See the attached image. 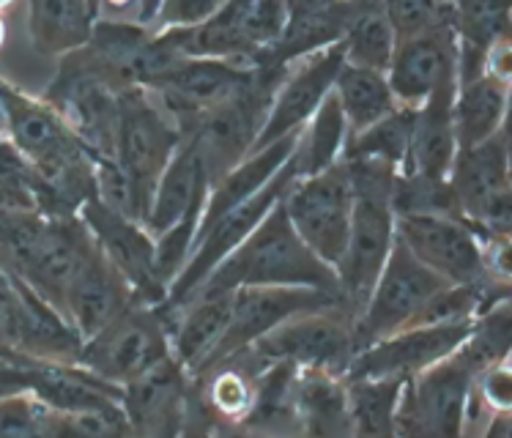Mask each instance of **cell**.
<instances>
[{
    "label": "cell",
    "mask_w": 512,
    "mask_h": 438,
    "mask_svg": "<svg viewBox=\"0 0 512 438\" xmlns=\"http://www.w3.org/2000/svg\"><path fill=\"white\" fill-rule=\"evenodd\" d=\"M244 285H302V288H318V291L340 296L335 269L321 261L299 239V233L293 230L291 219H288L283 200L203 280V285L195 293L236 291Z\"/></svg>",
    "instance_id": "obj_1"
},
{
    "label": "cell",
    "mask_w": 512,
    "mask_h": 438,
    "mask_svg": "<svg viewBox=\"0 0 512 438\" xmlns=\"http://www.w3.org/2000/svg\"><path fill=\"white\" fill-rule=\"evenodd\" d=\"M343 165L354 192V211H351L348 244L335 266V274L343 304L359 315L395 244L392 187L398 170L387 162L362 157L343 159Z\"/></svg>",
    "instance_id": "obj_2"
},
{
    "label": "cell",
    "mask_w": 512,
    "mask_h": 438,
    "mask_svg": "<svg viewBox=\"0 0 512 438\" xmlns=\"http://www.w3.org/2000/svg\"><path fill=\"white\" fill-rule=\"evenodd\" d=\"M283 74L285 66L255 63V74L247 88H241L239 94L225 99L222 105L206 110L181 135V140H189L198 151L200 165L209 176V187L252 151Z\"/></svg>",
    "instance_id": "obj_3"
},
{
    "label": "cell",
    "mask_w": 512,
    "mask_h": 438,
    "mask_svg": "<svg viewBox=\"0 0 512 438\" xmlns=\"http://www.w3.org/2000/svg\"><path fill=\"white\" fill-rule=\"evenodd\" d=\"M395 236L430 272L450 285H471L488 304L510 299V282L496 280L485 266V244L463 217L452 214H403L395 217Z\"/></svg>",
    "instance_id": "obj_4"
},
{
    "label": "cell",
    "mask_w": 512,
    "mask_h": 438,
    "mask_svg": "<svg viewBox=\"0 0 512 438\" xmlns=\"http://www.w3.org/2000/svg\"><path fill=\"white\" fill-rule=\"evenodd\" d=\"M42 99L63 115V121L72 126L96 157H115L121 88L96 66L85 44L58 58L53 80L44 88Z\"/></svg>",
    "instance_id": "obj_5"
},
{
    "label": "cell",
    "mask_w": 512,
    "mask_h": 438,
    "mask_svg": "<svg viewBox=\"0 0 512 438\" xmlns=\"http://www.w3.org/2000/svg\"><path fill=\"white\" fill-rule=\"evenodd\" d=\"M450 187L460 217L485 241L510 239L512 181L507 126L477 146L458 148L450 167Z\"/></svg>",
    "instance_id": "obj_6"
},
{
    "label": "cell",
    "mask_w": 512,
    "mask_h": 438,
    "mask_svg": "<svg viewBox=\"0 0 512 438\" xmlns=\"http://www.w3.org/2000/svg\"><path fill=\"white\" fill-rule=\"evenodd\" d=\"M165 356H170V329L162 307L132 302L110 324L83 340L74 362L110 384L124 386Z\"/></svg>",
    "instance_id": "obj_7"
},
{
    "label": "cell",
    "mask_w": 512,
    "mask_h": 438,
    "mask_svg": "<svg viewBox=\"0 0 512 438\" xmlns=\"http://www.w3.org/2000/svg\"><path fill=\"white\" fill-rule=\"evenodd\" d=\"M296 178V167L293 159H288L277 173H274L266 184H263L255 195L247 200H241L239 206H233L217 219H211L206 228L198 230V239L192 244L184 269L178 272V277L170 282L168 299L159 304L162 310H173L181 302H187L192 293L198 291L203 280L209 277L217 266H220L230 252L239 247L241 241L250 236L252 230L261 225V219L285 198V192Z\"/></svg>",
    "instance_id": "obj_8"
},
{
    "label": "cell",
    "mask_w": 512,
    "mask_h": 438,
    "mask_svg": "<svg viewBox=\"0 0 512 438\" xmlns=\"http://www.w3.org/2000/svg\"><path fill=\"white\" fill-rule=\"evenodd\" d=\"M474 376L477 370L455 351L408 378L400 392L395 436H463Z\"/></svg>",
    "instance_id": "obj_9"
},
{
    "label": "cell",
    "mask_w": 512,
    "mask_h": 438,
    "mask_svg": "<svg viewBox=\"0 0 512 438\" xmlns=\"http://www.w3.org/2000/svg\"><path fill=\"white\" fill-rule=\"evenodd\" d=\"M283 206L299 239L335 269L348 244L354 211V192L343 159L324 173L293 178Z\"/></svg>",
    "instance_id": "obj_10"
},
{
    "label": "cell",
    "mask_w": 512,
    "mask_h": 438,
    "mask_svg": "<svg viewBox=\"0 0 512 438\" xmlns=\"http://www.w3.org/2000/svg\"><path fill=\"white\" fill-rule=\"evenodd\" d=\"M354 321L356 313L351 307L332 304L313 313L291 315L252 343V348L263 362H291L296 367H318L345 376L356 356Z\"/></svg>",
    "instance_id": "obj_11"
},
{
    "label": "cell",
    "mask_w": 512,
    "mask_h": 438,
    "mask_svg": "<svg viewBox=\"0 0 512 438\" xmlns=\"http://www.w3.org/2000/svg\"><path fill=\"white\" fill-rule=\"evenodd\" d=\"M450 285L439 274H433L428 266L406 250V244L395 236V244L387 255V263L378 274L373 291L367 293L362 310L354 321L356 351H362L376 340H384L389 334L400 332L403 326L414 321V315L422 310L433 293Z\"/></svg>",
    "instance_id": "obj_12"
},
{
    "label": "cell",
    "mask_w": 512,
    "mask_h": 438,
    "mask_svg": "<svg viewBox=\"0 0 512 438\" xmlns=\"http://www.w3.org/2000/svg\"><path fill=\"white\" fill-rule=\"evenodd\" d=\"M178 146H181L178 126L148 88L135 85L121 91L113 159L135 178V184L148 198H154L159 176Z\"/></svg>",
    "instance_id": "obj_13"
},
{
    "label": "cell",
    "mask_w": 512,
    "mask_h": 438,
    "mask_svg": "<svg viewBox=\"0 0 512 438\" xmlns=\"http://www.w3.org/2000/svg\"><path fill=\"white\" fill-rule=\"evenodd\" d=\"M332 304H343L335 293L318 291V288H302V285H244L233 291V307L230 321L225 326L220 345L214 348L209 362L200 367L195 376H203L206 370L225 362L228 356L239 354L241 348L258 343L263 334H269L274 326L288 321L291 315L313 313Z\"/></svg>",
    "instance_id": "obj_14"
},
{
    "label": "cell",
    "mask_w": 512,
    "mask_h": 438,
    "mask_svg": "<svg viewBox=\"0 0 512 438\" xmlns=\"http://www.w3.org/2000/svg\"><path fill=\"white\" fill-rule=\"evenodd\" d=\"M252 74L255 66L244 63L181 55L146 88L184 135L206 110L222 105L225 99L239 94L241 88H247Z\"/></svg>",
    "instance_id": "obj_15"
},
{
    "label": "cell",
    "mask_w": 512,
    "mask_h": 438,
    "mask_svg": "<svg viewBox=\"0 0 512 438\" xmlns=\"http://www.w3.org/2000/svg\"><path fill=\"white\" fill-rule=\"evenodd\" d=\"M471 321H452V324L428 326H403L400 332L389 334L384 340L370 343L356 351L345 378L370 376V378H400L408 381L425 367L436 365L441 359L455 354L463 340L469 337Z\"/></svg>",
    "instance_id": "obj_16"
},
{
    "label": "cell",
    "mask_w": 512,
    "mask_h": 438,
    "mask_svg": "<svg viewBox=\"0 0 512 438\" xmlns=\"http://www.w3.org/2000/svg\"><path fill=\"white\" fill-rule=\"evenodd\" d=\"M343 63L345 58L340 42L288 63L252 151L269 146L285 135L302 132V126L313 118L318 105L332 94L337 72L343 69Z\"/></svg>",
    "instance_id": "obj_17"
},
{
    "label": "cell",
    "mask_w": 512,
    "mask_h": 438,
    "mask_svg": "<svg viewBox=\"0 0 512 438\" xmlns=\"http://www.w3.org/2000/svg\"><path fill=\"white\" fill-rule=\"evenodd\" d=\"M80 219L91 230L96 247L113 263L124 280L132 285L140 304H162L168 291L157 277V241L146 225L135 219L121 217L118 211L107 209L105 203L91 198L80 209Z\"/></svg>",
    "instance_id": "obj_18"
},
{
    "label": "cell",
    "mask_w": 512,
    "mask_h": 438,
    "mask_svg": "<svg viewBox=\"0 0 512 438\" xmlns=\"http://www.w3.org/2000/svg\"><path fill=\"white\" fill-rule=\"evenodd\" d=\"M192 376L173 354L121 386V408L132 436H181Z\"/></svg>",
    "instance_id": "obj_19"
},
{
    "label": "cell",
    "mask_w": 512,
    "mask_h": 438,
    "mask_svg": "<svg viewBox=\"0 0 512 438\" xmlns=\"http://www.w3.org/2000/svg\"><path fill=\"white\" fill-rule=\"evenodd\" d=\"M450 74H458V39L452 25H441L398 39L387 83L398 105L419 107Z\"/></svg>",
    "instance_id": "obj_20"
},
{
    "label": "cell",
    "mask_w": 512,
    "mask_h": 438,
    "mask_svg": "<svg viewBox=\"0 0 512 438\" xmlns=\"http://www.w3.org/2000/svg\"><path fill=\"white\" fill-rule=\"evenodd\" d=\"M0 356L20 367L33 397H39L42 403L61 414L121 406V386L99 378L77 362L42 359V356L17 354V351H6Z\"/></svg>",
    "instance_id": "obj_21"
},
{
    "label": "cell",
    "mask_w": 512,
    "mask_h": 438,
    "mask_svg": "<svg viewBox=\"0 0 512 438\" xmlns=\"http://www.w3.org/2000/svg\"><path fill=\"white\" fill-rule=\"evenodd\" d=\"M132 302H137L132 285L99 252V247H94L66 291L63 315L72 321L80 337L88 340L91 334L110 324L115 315L124 313Z\"/></svg>",
    "instance_id": "obj_22"
},
{
    "label": "cell",
    "mask_w": 512,
    "mask_h": 438,
    "mask_svg": "<svg viewBox=\"0 0 512 438\" xmlns=\"http://www.w3.org/2000/svg\"><path fill=\"white\" fill-rule=\"evenodd\" d=\"M455 91H458V74H450L447 80L436 85V91L422 105L414 107L408 159L400 173H419L430 178L450 176L452 159L458 151Z\"/></svg>",
    "instance_id": "obj_23"
},
{
    "label": "cell",
    "mask_w": 512,
    "mask_h": 438,
    "mask_svg": "<svg viewBox=\"0 0 512 438\" xmlns=\"http://www.w3.org/2000/svg\"><path fill=\"white\" fill-rule=\"evenodd\" d=\"M230 307L233 291H220L195 293L173 310H162L168 318L170 354L189 376H195L220 345L230 321Z\"/></svg>",
    "instance_id": "obj_24"
},
{
    "label": "cell",
    "mask_w": 512,
    "mask_h": 438,
    "mask_svg": "<svg viewBox=\"0 0 512 438\" xmlns=\"http://www.w3.org/2000/svg\"><path fill=\"white\" fill-rule=\"evenodd\" d=\"M458 85L485 74L488 53L510 39V0H452Z\"/></svg>",
    "instance_id": "obj_25"
},
{
    "label": "cell",
    "mask_w": 512,
    "mask_h": 438,
    "mask_svg": "<svg viewBox=\"0 0 512 438\" xmlns=\"http://www.w3.org/2000/svg\"><path fill=\"white\" fill-rule=\"evenodd\" d=\"M99 14V0H28V36L36 53L61 58L88 44Z\"/></svg>",
    "instance_id": "obj_26"
},
{
    "label": "cell",
    "mask_w": 512,
    "mask_h": 438,
    "mask_svg": "<svg viewBox=\"0 0 512 438\" xmlns=\"http://www.w3.org/2000/svg\"><path fill=\"white\" fill-rule=\"evenodd\" d=\"M209 195V176L200 165L198 151L189 140H181L176 154L162 170L157 187H154V198H151V209H148L146 228L148 233H162L168 230L187 209L195 203L206 200Z\"/></svg>",
    "instance_id": "obj_27"
},
{
    "label": "cell",
    "mask_w": 512,
    "mask_h": 438,
    "mask_svg": "<svg viewBox=\"0 0 512 438\" xmlns=\"http://www.w3.org/2000/svg\"><path fill=\"white\" fill-rule=\"evenodd\" d=\"M296 414H299L302 436H351L345 376L318 367H299Z\"/></svg>",
    "instance_id": "obj_28"
},
{
    "label": "cell",
    "mask_w": 512,
    "mask_h": 438,
    "mask_svg": "<svg viewBox=\"0 0 512 438\" xmlns=\"http://www.w3.org/2000/svg\"><path fill=\"white\" fill-rule=\"evenodd\" d=\"M510 80L485 72L455 91V140L458 148L477 146L507 126Z\"/></svg>",
    "instance_id": "obj_29"
},
{
    "label": "cell",
    "mask_w": 512,
    "mask_h": 438,
    "mask_svg": "<svg viewBox=\"0 0 512 438\" xmlns=\"http://www.w3.org/2000/svg\"><path fill=\"white\" fill-rule=\"evenodd\" d=\"M296 373L291 362H269L255 378V397L239 433H302L296 414Z\"/></svg>",
    "instance_id": "obj_30"
},
{
    "label": "cell",
    "mask_w": 512,
    "mask_h": 438,
    "mask_svg": "<svg viewBox=\"0 0 512 438\" xmlns=\"http://www.w3.org/2000/svg\"><path fill=\"white\" fill-rule=\"evenodd\" d=\"M332 91H335L340 110L345 115L348 135L362 132L403 107L398 105V99L389 88L387 72H376V69H365V66L343 63Z\"/></svg>",
    "instance_id": "obj_31"
},
{
    "label": "cell",
    "mask_w": 512,
    "mask_h": 438,
    "mask_svg": "<svg viewBox=\"0 0 512 438\" xmlns=\"http://www.w3.org/2000/svg\"><path fill=\"white\" fill-rule=\"evenodd\" d=\"M345 143H348V124L332 91L299 132L291 154L296 178L315 176V173H324L326 167L337 165L343 159Z\"/></svg>",
    "instance_id": "obj_32"
},
{
    "label": "cell",
    "mask_w": 512,
    "mask_h": 438,
    "mask_svg": "<svg viewBox=\"0 0 512 438\" xmlns=\"http://www.w3.org/2000/svg\"><path fill=\"white\" fill-rule=\"evenodd\" d=\"M403 384L406 381L400 378H345L351 436H395V417H398Z\"/></svg>",
    "instance_id": "obj_33"
},
{
    "label": "cell",
    "mask_w": 512,
    "mask_h": 438,
    "mask_svg": "<svg viewBox=\"0 0 512 438\" xmlns=\"http://www.w3.org/2000/svg\"><path fill=\"white\" fill-rule=\"evenodd\" d=\"M343 44V58L351 66H365L376 72H387L398 36L389 25L387 14L381 3H370L354 11V17L345 28V36L340 39Z\"/></svg>",
    "instance_id": "obj_34"
},
{
    "label": "cell",
    "mask_w": 512,
    "mask_h": 438,
    "mask_svg": "<svg viewBox=\"0 0 512 438\" xmlns=\"http://www.w3.org/2000/svg\"><path fill=\"white\" fill-rule=\"evenodd\" d=\"M411 121H414V107H398L395 113H389L373 126H367L356 135H348L343 159H378L400 173L408 159Z\"/></svg>",
    "instance_id": "obj_35"
},
{
    "label": "cell",
    "mask_w": 512,
    "mask_h": 438,
    "mask_svg": "<svg viewBox=\"0 0 512 438\" xmlns=\"http://www.w3.org/2000/svg\"><path fill=\"white\" fill-rule=\"evenodd\" d=\"M395 217L403 214H452L460 217L450 178H430L419 173H398L392 187Z\"/></svg>",
    "instance_id": "obj_36"
},
{
    "label": "cell",
    "mask_w": 512,
    "mask_h": 438,
    "mask_svg": "<svg viewBox=\"0 0 512 438\" xmlns=\"http://www.w3.org/2000/svg\"><path fill=\"white\" fill-rule=\"evenodd\" d=\"M0 438H61V411L31 392L0 397Z\"/></svg>",
    "instance_id": "obj_37"
},
{
    "label": "cell",
    "mask_w": 512,
    "mask_h": 438,
    "mask_svg": "<svg viewBox=\"0 0 512 438\" xmlns=\"http://www.w3.org/2000/svg\"><path fill=\"white\" fill-rule=\"evenodd\" d=\"M96 200L105 203L107 209L118 211L121 217L146 225L151 198L115 159H96Z\"/></svg>",
    "instance_id": "obj_38"
},
{
    "label": "cell",
    "mask_w": 512,
    "mask_h": 438,
    "mask_svg": "<svg viewBox=\"0 0 512 438\" xmlns=\"http://www.w3.org/2000/svg\"><path fill=\"white\" fill-rule=\"evenodd\" d=\"M39 195H42V176L0 135V206L39 211Z\"/></svg>",
    "instance_id": "obj_39"
},
{
    "label": "cell",
    "mask_w": 512,
    "mask_h": 438,
    "mask_svg": "<svg viewBox=\"0 0 512 438\" xmlns=\"http://www.w3.org/2000/svg\"><path fill=\"white\" fill-rule=\"evenodd\" d=\"M236 6H239V28L244 39L263 58V53H269L274 44L283 39L285 25H288V3L285 0H252V3H236Z\"/></svg>",
    "instance_id": "obj_40"
},
{
    "label": "cell",
    "mask_w": 512,
    "mask_h": 438,
    "mask_svg": "<svg viewBox=\"0 0 512 438\" xmlns=\"http://www.w3.org/2000/svg\"><path fill=\"white\" fill-rule=\"evenodd\" d=\"M398 39L452 25V0H381Z\"/></svg>",
    "instance_id": "obj_41"
},
{
    "label": "cell",
    "mask_w": 512,
    "mask_h": 438,
    "mask_svg": "<svg viewBox=\"0 0 512 438\" xmlns=\"http://www.w3.org/2000/svg\"><path fill=\"white\" fill-rule=\"evenodd\" d=\"M228 0H159L151 28L154 31H168V28H192L200 22H209L225 9Z\"/></svg>",
    "instance_id": "obj_42"
},
{
    "label": "cell",
    "mask_w": 512,
    "mask_h": 438,
    "mask_svg": "<svg viewBox=\"0 0 512 438\" xmlns=\"http://www.w3.org/2000/svg\"><path fill=\"white\" fill-rule=\"evenodd\" d=\"M20 277L0 266V354L17 351L20 343Z\"/></svg>",
    "instance_id": "obj_43"
},
{
    "label": "cell",
    "mask_w": 512,
    "mask_h": 438,
    "mask_svg": "<svg viewBox=\"0 0 512 438\" xmlns=\"http://www.w3.org/2000/svg\"><path fill=\"white\" fill-rule=\"evenodd\" d=\"M20 392H28V381L22 376V370L0 356V397L20 395Z\"/></svg>",
    "instance_id": "obj_44"
},
{
    "label": "cell",
    "mask_w": 512,
    "mask_h": 438,
    "mask_svg": "<svg viewBox=\"0 0 512 438\" xmlns=\"http://www.w3.org/2000/svg\"><path fill=\"white\" fill-rule=\"evenodd\" d=\"M105 9L115 11V14H129V11H135L137 17V9H140V0H99Z\"/></svg>",
    "instance_id": "obj_45"
},
{
    "label": "cell",
    "mask_w": 512,
    "mask_h": 438,
    "mask_svg": "<svg viewBox=\"0 0 512 438\" xmlns=\"http://www.w3.org/2000/svg\"><path fill=\"white\" fill-rule=\"evenodd\" d=\"M159 0H140V9H137V22H151V17H154V9H157Z\"/></svg>",
    "instance_id": "obj_46"
},
{
    "label": "cell",
    "mask_w": 512,
    "mask_h": 438,
    "mask_svg": "<svg viewBox=\"0 0 512 438\" xmlns=\"http://www.w3.org/2000/svg\"><path fill=\"white\" fill-rule=\"evenodd\" d=\"M6 36H9V28H6V20H3V14H0V50H3V44H6Z\"/></svg>",
    "instance_id": "obj_47"
},
{
    "label": "cell",
    "mask_w": 512,
    "mask_h": 438,
    "mask_svg": "<svg viewBox=\"0 0 512 438\" xmlns=\"http://www.w3.org/2000/svg\"><path fill=\"white\" fill-rule=\"evenodd\" d=\"M14 3H17V0H0V14H3L6 9H11Z\"/></svg>",
    "instance_id": "obj_48"
},
{
    "label": "cell",
    "mask_w": 512,
    "mask_h": 438,
    "mask_svg": "<svg viewBox=\"0 0 512 438\" xmlns=\"http://www.w3.org/2000/svg\"><path fill=\"white\" fill-rule=\"evenodd\" d=\"M0 135H3V115H0Z\"/></svg>",
    "instance_id": "obj_49"
},
{
    "label": "cell",
    "mask_w": 512,
    "mask_h": 438,
    "mask_svg": "<svg viewBox=\"0 0 512 438\" xmlns=\"http://www.w3.org/2000/svg\"><path fill=\"white\" fill-rule=\"evenodd\" d=\"M236 3H252V0H236Z\"/></svg>",
    "instance_id": "obj_50"
}]
</instances>
